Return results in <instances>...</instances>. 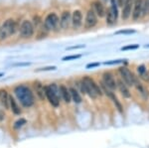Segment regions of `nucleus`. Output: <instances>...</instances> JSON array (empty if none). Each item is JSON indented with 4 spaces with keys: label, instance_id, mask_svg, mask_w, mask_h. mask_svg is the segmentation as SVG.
Wrapping results in <instances>:
<instances>
[{
    "label": "nucleus",
    "instance_id": "1",
    "mask_svg": "<svg viewBox=\"0 0 149 148\" xmlns=\"http://www.w3.org/2000/svg\"><path fill=\"white\" fill-rule=\"evenodd\" d=\"M14 94L20 104L25 107H31L34 104L35 99L32 90H31L27 85H20L14 89Z\"/></svg>",
    "mask_w": 149,
    "mask_h": 148
},
{
    "label": "nucleus",
    "instance_id": "2",
    "mask_svg": "<svg viewBox=\"0 0 149 148\" xmlns=\"http://www.w3.org/2000/svg\"><path fill=\"white\" fill-rule=\"evenodd\" d=\"M84 85V92L91 99H97L98 95H102L103 92L102 88L97 85L92 78L90 77H84L81 80Z\"/></svg>",
    "mask_w": 149,
    "mask_h": 148
},
{
    "label": "nucleus",
    "instance_id": "3",
    "mask_svg": "<svg viewBox=\"0 0 149 148\" xmlns=\"http://www.w3.org/2000/svg\"><path fill=\"white\" fill-rule=\"evenodd\" d=\"M45 94H46L47 99L53 106L55 107L59 106L61 94H60L59 87H58L56 83H51L49 85H46L45 87Z\"/></svg>",
    "mask_w": 149,
    "mask_h": 148
},
{
    "label": "nucleus",
    "instance_id": "4",
    "mask_svg": "<svg viewBox=\"0 0 149 148\" xmlns=\"http://www.w3.org/2000/svg\"><path fill=\"white\" fill-rule=\"evenodd\" d=\"M17 30V24H16L15 20L12 18L7 19L4 21L2 26L0 27V40H5L11 35H13Z\"/></svg>",
    "mask_w": 149,
    "mask_h": 148
},
{
    "label": "nucleus",
    "instance_id": "5",
    "mask_svg": "<svg viewBox=\"0 0 149 148\" xmlns=\"http://www.w3.org/2000/svg\"><path fill=\"white\" fill-rule=\"evenodd\" d=\"M119 73H120L122 80L127 85V87H132V85H136L139 83L138 79L135 77V75L133 73H131L125 67L119 68Z\"/></svg>",
    "mask_w": 149,
    "mask_h": 148
},
{
    "label": "nucleus",
    "instance_id": "6",
    "mask_svg": "<svg viewBox=\"0 0 149 148\" xmlns=\"http://www.w3.org/2000/svg\"><path fill=\"white\" fill-rule=\"evenodd\" d=\"M19 33H20L21 37L25 38V39L32 37L34 35V26H33L32 22L29 20H24L19 28Z\"/></svg>",
    "mask_w": 149,
    "mask_h": 148
},
{
    "label": "nucleus",
    "instance_id": "7",
    "mask_svg": "<svg viewBox=\"0 0 149 148\" xmlns=\"http://www.w3.org/2000/svg\"><path fill=\"white\" fill-rule=\"evenodd\" d=\"M59 25H60V19L56 13L52 12V13H49L46 16V18L44 20V27L46 28L47 31L55 30Z\"/></svg>",
    "mask_w": 149,
    "mask_h": 148
},
{
    "label": "nucleus",
    "instance_id": "8",
    "mask_svg": "<svg viewBox=\"0 0 149 148\" xmlns=\"http://www.w3.org/2000/svg\"><path fill=\"white\" fill-rule=\"evenodd\" d=\"M111 1V6H110L109 10L107 13V23L109 25H113L116 23L117 16H118V12H117V7L115 4V0H110Z\"/></svg>",
    "mask_w": 149,
    "mask_h": 148
},
{
    "label": "nucleus",
    "instance_id": "9",
    "mask_svg": "<svg viewBox=\"0 0 149 148\" xmlns=\"http://www.w3.org/2000/svg\"><path fill=\"white\" fill-rule=\"evenodd\" d=\"M102 83L111 90L117 89V82H115L113 76L109 72H105V73L102 74Z\"/></svg>",
    "mask_w": 149,
    "mask_h": 148
},
{
    "label": "nucleus",
    "instance_id": "10",
    "mask_svg": "<svg viewBox=\"0 0 149 148\" xmlns=\"http://www.w3.org/2000/svg\"><path fill=\"white\" fill-rule=\"evenodd\" d=\"M97 23V14L93 10H88L86 16V20H85V27L86 29H91L93 28Z\"/></svg>",
    "mask_w": 149,
    "mask_h": 148
},
{
    "label": "nucleus",
    "instance_id": "11",
    "mask_svg": "<svg viewBox=\"0 0 149 148\" xmlns=\"http://www.w3.org/2000/svg\"><path fill=\"white\" fill-rule=\"evenodd\" d=\"M72 24L74 29H79L83 24V14L80 10H74L72 15Z\"/></svg>",
    "mask_w": 149,
    "mask_h": 148
},
{
    "label": "nucleus",
    "instance_id": "12",
    "mask_svg": "<svg viewBox=\"0 0 149 148\" xmlns=\"http://www.w3.org/2000/svg\"><path fill=\"white\" fill-rule=\"evenodd\" d=\"M72 22V15L69 11H64L62 13L61 19H60V26H61L62 29L66 30L69 28L70 23Z\"/></svg>",
    "mask_w": 149,
    "mask_h": 148
},
{
    "label": "nucleus",
    "instance_id": "13",
    "mask_svg": "<svg viewBox=\"0 0 149 148\" xmlns=\"http://www.w3.org/2000/svg\"><path fill=\"white\" fill-rule=\"evenodd\" d=\"M117 89L119 90L122 97H125V99H129V97H131V94L128 90V87H127V85L122 80L117 81Z\"/></svg>",
    "mask_w": 149,
    "mask_h": 148
},
{
    "label": "nucleus",
    "instance_id": "14",
    "mask_svg": "<svg viewBox=\"0 0 149 148\" xmlns=\"http://www.w3.org/2000/svg\"><path fill=\"white\" fill-rule=\"evenodd\" d=\"M60 89V94H61V97L63 99V101L67 104L72 101V97H71V92H70V89L66 87L65 85H61L59 87Z\"/></svg>",
    "mask_w": 149,
    "mask_h": 148
},
{
    "label": "nucleus",
    "instance_id": "15",
    "mask_svg": "<svg viewBox=\"0 0 149 148\" xmlns=\"http://www.w3.org/2000/svg\"><path fill=\"white\" fill-rule=\"evenodd\" d=\"M142 16V0H136L135 4H134V10L132 13V17L134 20H137V19Z\"/></svg>",
    "mask_w": 149,
    "mask_h": 148
},
{
    "label": "nucleus",
    "instance_id": "16",
    "mask_svg": "<svg viewBox=\"0 0 149 148\" xmlns=\"http://www.w3.org/2000/svg\"><path fill=\"white\" fill-rule=\"evenodd\" d=\"M33 85H34L36 94L39 97V99H44L45 97H46V94H45V87H43L42 83H41L40 82H38V81L34 82Z\"/></svg>",
    "mask_w": 149,
    "mask_h": 148
},
{
    "label": "nucleus",
    "instance_id": "17",
    "mask_svg": "<svg viewBox=\"0 0 149 148\" xmlns=\"http://www.w3.org/2000/svg\"><path fill=\"white\" fill-rule=\"evenodd\" d=\"M9 97H10V95L8 94V92H7L6 90H4V89L0 90V101H1V104H3L6 109L10 108V104H9Z\"/></svg>",
    "mask_w": 149,
    "mask_h": 148
},
{
    "label": "nucleus",
    "instance_id": "18",
    "mask_svg": "<svg viewBox=\"0 0 149 148\" xmlns=\"http://www.w3.org/2000/svg\"><path fill=\"white\" fill-rule=\"evenodd\" d=\"M131 8H132V1L131 0H126L123 5V10H122V19L126 20L131 14Z\"/></svg>",
    "mask_w": 149,
    "mask_h": 148
},
{
    "label": "nucleus",
    "instance_id": "19",
    "mask_svg": "<svg viewBox=\"0 0 149 148\" xmlns=\"http://www.w3.org/2000/svg\"><path fill=\"white\" fill-rule=\"evenodd\" d=\"M9 104H10V109L14 114H16V115L21 114V108L19 107L17 102L15 101V99H14L12 95H10V97H9Z\"/></svg>",
    "mask_w": 149,
    "mask_h": 148
},
{
    "label": "nucleus",
    "instance_id": "20",
    "mask_svg": "<svg viewBox=\"0 0 149 148\" xmlns=\"http://www.w3.org/2000/svg\"><path fill=\"white\" fill-rule=\"evenodd\" d=\"M93 7H95V12L100 17H103V16L105 15V9L100 1L93 2Z\"/></svg>",
    "mask_w": 149,
    "mask_h": 148
},
{
    "label": "nucleus",
    "instance_id": "21",
    "mask_svg": "<svg viewBox=\"0 0 149 148\" xmlns=\"http://www.w3.org/2000/svg\"><path fill=\"white\" fill-rule=\"evenodd\" d=\"M70 92H71L72 101H74L76 104H81V97L80 92L74 89V88H70Z\"/></svg>",
    "mask_w": 149,
    "mask_h": 148
},
{
    "label": "nucleus",
    "instance_id": "22",
    "mask_svg": "<svg viewBox=\"0 0 149 148\" xmlns=\"http://www.w3.org/2000/svg\"><path fill=\"white\" fill-rule=\"evenodd\" d=\"M135 87H136V89L138 90V92H140V94L143 97V99H147V97H148V92H146V90L142 87V85L139 83L138 85H135Z\"/></svg>",
    "mask_w": 149,
    "mask_h": 148
},
{
    "label": "nucleus",
    "instance_id": "23",
    "mask_svg": "<svg viewBox=\"0 0 149 148\" xmlns=\"http://www.w3.org/2000/svg\"><path fill=\"white\" fill-rule=\"evenodd\" d=\"M149 13V0H142V16Z\"/></svg>",
    "mask_w": 149,
    "mask_h": 148
},
{
    "label": "nucleus",
    "instance_id": "24",
    "mask_svg": "<svg viewBox=\"0 0 149 148\" xmlns=\"http://www.w3.org/2000/svg\"><path fill=\"white\" fill-rule=\"evenodd\" d=\"M135 33V30H131V29H128V30H119L117 32H115L116 35H130V34H134Z\"/></svg>",
    "mask_w": 149,
    "mask_h": 148
},
{
    "label": "nucleus",
    "instance_id": "25",
    "mask_svg": "<svg viewBox=\"0 0 149 148\" xmlns=\"http://www.w3.org/2000/svg\"><path fill=\"white\" fill-rule=\"evenodd\" d=\"M24 124H26V119L24 118H20L14 123V127L15 128H19V127H22Z\"/></svg>",
    "mask_w": 149,
    "mask_h": 148
},
{
    "label": "nucleus",
    "instance_id": "26",
    "mask_svg": "<svg viewBox=\"0 0 149 148\" xmlns=\"http://www.w3.org/2000/svg\"><path fill=\"white\" fill-rule=\"evenodd\" d=\"M138 48H139V45L134 44V45H128V46L122 47L121 50L122 51H128V50H136V49H138Z\"/></svg>",
    "mask_w": 149,
    "mask_h": 148
},
{
    "label": "nucleus",
    "instance_id": "27",
    "mask_svg": "<svg viewBox=\"0 0 149 148\" xmlns=\"http://www.w3.org/2000/svg\"><path fill=\"white\" fill-rule=\"evenodd\" d=\"M81 57V55H71V56H67L64 57L63 61H71V60H76V59H80Z\"/></svg>",
    "mask_w": 149,
    "mask_h": 148
},
{
    "label": "nucleus",
    "instance_id": "28",
    "mask_svg": "<svg viewBox=\"0 0 149 148\" xmlns=\"http://www.w3.org/2000/svg\"><path fill=\"white\" fill-rule=\"evenodd\" d=\"M137 71H138V73H139V75H140V76L144 75V74L147 72V71H146V69H145V66H143V65L139 66L137 68Z\"/></svg>",
    "mask_w": 149,
    "mask_h": 148
},
{
    "label": "nucleus",
    "instance_id": "29",
    "mask_svg": "<svg viewBox=\"0 0 149 148\" xmlns=\"http://www.w3.org/2000/svg\"><path fill=\"white\" fill-rule=\"evenodd\" d=\"M122 60H114V61H109V62H104V65H114V64L121 63Z\"/></svg>",
    "mask_w": 149,
    "mask_h": 148
},
{
    "label": "nucleus",
    "instance_id": "30",
    "mask_svg": "<svg viewBox=\"0 0 149 148\" xmlns=\"http://www.w3.org/2000/svg\"><path fill=\"white\" fill-rule=\"evenodd\" d=\"M56 67H45V68H41L38 71H53V70H56Z\"/></svg>",
    "mask_w": 149,
    "mask_h": 148
},
{
    "label": "nucleus",
    "instance_id": "31",
    "mask_svg": "<svg viewBox=\"0 0 149 148\" xmlns=\"http://www.w3.org/2000/svg\"><path fill=\"white\" fill-rule=\"evenodd\" d=\"M98 66H100V63H91V64H88L86 68L91 69V68H95V67H98Z\"/></svg>",
    "mask_w": 149,
    "mask_h": 148
},
{
    "label": "nucleus",
    "instance_id": "32",
    "mask_svg": "<svg viewBox=\"0 0 149 148\" xmlns=\"http://www.w3.org/2000/svg\"><path fill=\"white\" fill-rule=\"evenodd\" d=\"M81 48H85V45H80V46H73L67 48V50H74V49H81Z\"/></svg>",
    "mask_w": 149,
    "mask_h": 148
},
{
    "label": "nucleus",
    "instance_id": "33",
    "mask_svg": "<svg viewBox=\"0 0 149 148\" xmlns=\"http://www.w3.org/2000/svg\"><path fill=\"white\" fill-rule=\"evenodd\" d=\"M126 0H116V3L118 6H123L124 3H125Z\"/></svg>",
    "mask_w": 149,
    "mask_h": 148
},
{
    "label": "nucleus",
    "instance_id": "34",
    "mask_svg": "<svg viewBox=\"0 0 149 148\" xmlns=\"http://www.w3.org/2000/svg\"><path fill=\"white\" fill-rule=\"evenodd\" d=\"M29 63H20V64H15L14 66H29Z\"/></svg>",
    "mask_w": 149,
    "mask_h": 148
},
{
    "label": "nucleus",
    "instance_id": "35",
    "mask_svg": "<svg viewBox=\"0 0 149 148\" xmlns=\"http://www.w3.org/2000/svg\"><path fill=\"white\" fill-rule=\"evenodd\" d=\"M145 48H149V45H146V46H145Z\"/></svg>",
    "mask_w": 149,
    "mask_h": 148
},
{
    "label": "nucleus",
    "instance_id": "36",
    "mask_svg": "<svg viewBox=\"0 0 149 148\" xmlns=\"http://www.w3.org/2000/svg\"><path fill=\"white\" fill-rule=\"evenodd\" d=\"M135 1H136V0H135Z\"/></svg>",
    "mask_w": 149,
    "mask_h": 148
}]
</instances>
